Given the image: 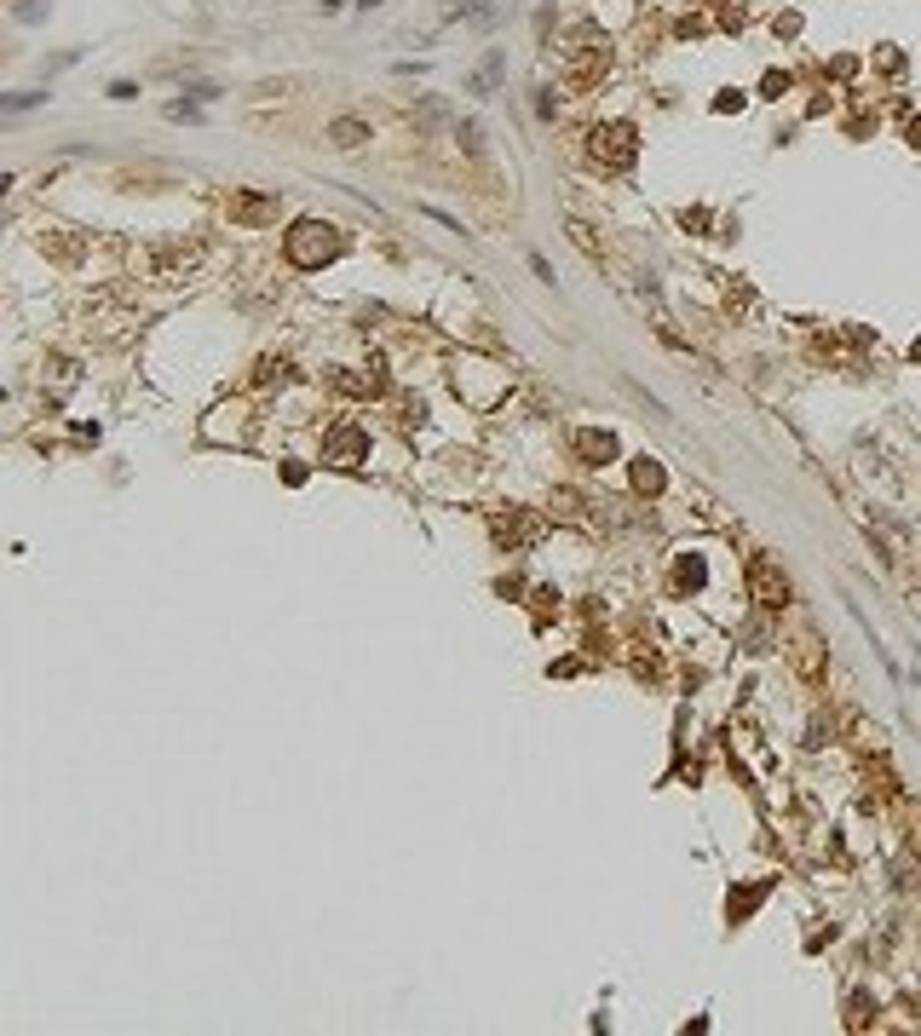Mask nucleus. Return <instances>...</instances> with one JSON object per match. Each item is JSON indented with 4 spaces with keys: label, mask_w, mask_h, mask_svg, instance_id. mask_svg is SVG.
<instances>
[{
    "label": "nucleus",
    "mask_w": 921,
    "mask_h": 1036,
    "mask_svg": "<svg viewBox=\"0 0 921 1036\" xmlns=\"http://www.w3.org/2000/svg\"><path fill=\"white\" fill-rule=\"evenodd\" d=\"M588 150H593V161H605V168H634V156H639V145H634V127H628V121H611V127H593V133H588Z\"/></svg>",
    "instance_id": "nucleus-2"
},
{
    "label": "nucleus",
    "mask_w": 921,
    "mask_h": 1036,
    "mask_svg": "<svg viewBox=\"0 0 921 1036\" xmlns=\"http://www.w3.org/2000/svg\"><path fill=\"white\" fill-rule=\"evenodd\" d=\"M329 138H334L340 150H352L357 138H364V121H334V127H329Z\"/></svg>",
    "instance_id": "nucleus-8"
},
{
    "label": "nucleus",
    "mask_w": 921,
    "mask_h": 1036,
    "mask_svg": "<svg viewBox=\"0 0 921 1036\" xmlns=\"http://www.w3.org/2000/svg\"><path fill=\"white\" fill-rule=\"evenodd\" d=\"M277 208H283V202H277V196H259V191H236V196H231V219H236V226H271Z\"/></svg>",
    "instance_id": "nucleus-5"
},
{
    "label": "nucleus",
    "mask_w": 921,
    "mask_h": 1036,
    "mask_svg": "<svg viewBox=\"0 0 921 1036\" xmlns=\"http://www.w3.org/2000/svg\"><path fill=\"white\" fill-rule=\"evenodd\" d=\"M283 254L299 271H317V266H329V259L346 254V236H340V226H329V219H299V226L283 236Z\"/></svg>",
    "instance_id": "nucleus-1"
},
{
    "label": "nucleus",
    "mask_w": 921,
    "mask_h": 1036,
    "mask_svg": "<svg viewBox=\"0 0 921 1036\" xmlns=\"http://www.w3.org/2000/svg\"><path fill=\"white\" fill-rule=\"evenodd\" d=\"M749 594L766 605V611H784V605H789V576L777 571L772 559H754L749 564Z\"/></svg>",
    "instance_id": "nucleus-3"
},
{
    "label": "nucleus",
    "mask_w": 921,
    "mask_h": 1036,
    "mask_svg": "<svg viewBox=\"0 0 921 1036\" xmlns=\"http://www.w3.org/2000/svg\"><path fill=\"white\" fill-rule=\"evenodd\" d=\"M576 455H582L588 466H611V461H616V438H611V432H593V426H588V432H576Z\"/></svg>",
    "instance_id": "nucleus-6"
},
{
    "label": "nucleus",
    "mask_w": 921,
    "mask_h": 1036,
    "mask_svg": "<svg viewBox=\"0 0 921 1036\" xmlns=\"http://www.w3.org/2000/svg\"><path fill=\"white\" fill-rule=\"evenodd\" d=\"M800 668H807V674H818V639H800Z\"/></svg>",
    "instance_id": "nucleus-9"
},
{
    "label": "nucleus",
    "mask_w": 921,
    "mask_h": 1036,
    "mask_svg": "<svg viewBox=\"0 0 921 1036\" xmlns=\"http://www.w3.org/2000/svg\"><path fill=\"white\" fill-rule=\"evenodd\" d=\"M663 484H668V478H663V466H656V461H646V455L634 461V490H639V496H656Z\"/></svg>",
    "instance_id": "nucleus-7"
},
{
    "label": "nucleus",
    "mask_w": 921,
    "mask_h": 1036,
    "mask_svg": "<svg viewBox=\"0 0 921 1036\" xmlns=\"http://www.w3.org/2000/svg\"><path fill=\"white\" fill-rule=\"evenodd\" d=\"M41 98H47V93H12L7 110H29V105H41Z\"/></svg>",
    "instance_id": "nucleus-10"
},
{
    "label": "nucleus",
    "mask_w": 921,
    "mask_h": 1036,
    "mask_svg": "<svg viewBox=\"0 0 921 1036\" xmlns=\"http://www.w3.org/2000/svg\"><path fill=\"white\" fill-rule=\"evenodd\" d=\"M329 461L334 466L369 461V432H364V426H334V432H329Z\"/></svg>",
    "instance_id": "nucleus-4"
},
{
    "label": "nucleus",
    "mask_w": 921,
    "mask_h": 1036,
    "mask_svg": "<svg viewBox=\"0 0 921 1036\" xmlns=\"http://www.w3.org/2000/svg\"><path fill=\"white\" fill-rule=\"evenodd\" d=\"M168 115H173V121H196L202 110H196V105H168Z\"/></svg>",
    "instance_id": "nucleus-11"
}]
</instances>
